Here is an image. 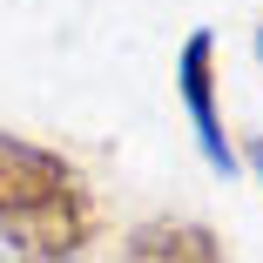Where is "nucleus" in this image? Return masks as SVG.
Here are the masks:
<instances>
[{
    "mask_svg": "<svg viewBox=\"0 0 263 263\" xmlns=\"http://www.w3.org/2000/svg\"><path fill=\"white\" fill-rule=\"evenodd\" d=\"M95 243V189L61 148L0 128V256L81 263Z\"/></svg>",
    "mask_w": 263,
    "mask_h": 263,
    "instance_id": "1",
    "label": "nucleus"
},
{
    "mask_svg": "<svg viewBox=\"0 0 263 263\" xmlns=\"http://www.w3.org/2000/svg\"><path fill=\"white\" fill-rule=\"evenodd\" d=\"M176 88H182V108L196 122V148H202V162L216 169V176H236L243 169V155L223 128V101H216V34L196 27L182 41V54H176Z\"/></svg>",
    "mask_w": 263,
    "mask_h": 263,
    "instance_id": "2",
    "label": "nucleus"
},
{
    "mask_svg": "<svg viewBox=\"0 0 263 263\" xmlns=\"http://www.w3.org/2000/svg\"><path fill=\"white\" fill-rule=\"evenodd\" d=\"M122 263H230L216 230H202V223H142L128 243H122Z\"/></svg>",
    "mask_w": 263,
    "mask_h": 263,
    "instance_id": "3",
    "label": "nucleus"
},
{
    "mask_svg": "<svg viewBox=\"0 0 263 263\" xmlns=\"http://www.w3.org/2000/svg\"><path fill=\"white\" fill-rule=\"evenodd\" d=\"M256 47H263V27H256Z\"/></svg>",
    "mask_w": 263,
    "mask_h": 263,
    "instance_id": "5",
    "label": "nucleus"
},
{
    "mask_svg": "<svg viewBox=\"0 0 263 263\" xmlns=\"http://www.w3.org/2000/svg\"><path fill=\"white\" fill-rule=\"evenodd\" d=\"M250 162H256V169H263V142H256V148H250Z\"/></svg>",
    "mask_w": 263,
    "mask_h": 263,
    "instance_id": "4",
    "label": "nucleus"
}]
</instances>
